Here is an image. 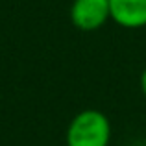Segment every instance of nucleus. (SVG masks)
<instances>
[{
	"label": "nucleus",
	"instance_id": "obj_2",
	"mask_svg": "<svg viewBox=\"0 0 146 146\" xmlns=\"http://www.w3.org/2000/svg\"><path fill=\"white\" fill-rule=\"evenodd\" d=\"M109 19V0H74L70 6V21L82 32H94Z\"/></svg>",
	"mask_w": 146,
	"mask_h": 146
},
{
	"label": "nucleus",
	"instance_id": "obj_3",
	"mask_svg": "<svg viewBox=\"0 0 146 146\" xmlns=\"http://www.w3.org/2000/svg\"><path fill=\"white\" fill-rule=\"evenodd\" d=\"M111 21L128 30L146 26V0H109Z\"/></svg>",
	"mask_w": 146,
	"mask_h": 146
},
{
	"label": "nucleus",
	"instance_id": "obj_1",
	"mask_svg": "<svg viewBox=\"0 0 146 146\" xmlns=\"http://www.w3.org/2000/svg\"><path fill=\"white\" fill-rule=\"evenodd\" d=\"M111 122L102 111L83 109L67 128V146H109Z\"/></svg>",
	"mask_w": 146,
	"mask_h": 146
},
{
	"label": "nucleus",
	"instance_id": "obj_5",
	"mask_svg": "<svg viewBox=\"0 0 146 146\" xmlns=\"http://www.w3.org/2000/svg\"><path fill=\"white\" fill-rule=\"evenodd\" d=\"M135 146H137V144H135Z\"/></svg>",
	"mask_w": 146,
	"mask_h": 146
},
{
	"label": "nucleus",
	"instance_id": "obj_4",
	"mask_svg": "<svg viewBox=\"0 0 146 146\" xmlns=\"http://www.w3.org/2000/svg\"><path fill=\"white\" fill-rule=\"evenodd\" d=\"M139 85H141V91H143V94L146 96V68L143 70V74H141V80H139Z\"/></svg>",
	"mask_w": 146,
	"mask_h": 146
}]
</instances>
